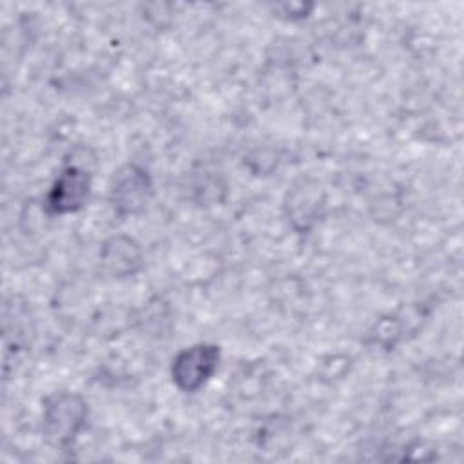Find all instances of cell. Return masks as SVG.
I'll return each instance as SVG.
<instances>
[{"instance_id":"cell-1","label":"cell","mask_w":464,"mask_h":464,"mask_svg":"<svg viewBox=\"0 0 464 464\" xmlns=\"http://www.w3.org/2000/svg\"><path fill=\"white\" fill-rule=\"evenodd\" d=\"M89 406L85 399L69 390L49 393L42 401V433L44 439L58 448H69L87 426Z\"/></svg>"},{"instance_id":"cell-2","label":"cell","mask_w":464,"mask_h":464,"mask_svg":"<svg viewBox=\"0 0 464 464\" xmlns=\"http://www.w3.org/2000/svg\"><path fill=\"white\" fill-rule=\"evenodd\" d=\"M221 348L214 343H196L181 348L170 362L172 384L183 393H196L216 375Z\"/></svg>"},{"instance_id":"cell-3","label":"cell","mask_w":464,"mask_h":464,"mask_svg":"<svg viewBox=\"0 0 464 464\" xmlns=\"http://www.w3.org/2000/svg\"><path fill=\"white\" fill-rule=\"evenodd\" d=\"M152 196L154 181L145 167L138 163H125L114 172L109 199L114 214L120 218L141 214Z\"/></svg>"},{"instance_id":"cell-4","label":"cell","mask_w":464,"mask_h":464,"mask_svg":"<svg viewBox=\"0 0 464 464\" xmlns=\"http://www.w3.org/2000/svg\"><path fill=\"white\" fill-rule=\"evenodd\" d=\"M92 188V176L76 163L65 165L49 187L44 198V210L49 216H69L82 210Z\"/></svg>"},{"instance_id":"cell-5","label":"cell","mask_w":464,"mask_h":464,"mask_svg":"<svg viewBox=\"0 0 464 464\" xmlns=\"http://www.w3.org/2000/svg\"><path fill=\"white\" fill-rule=\"evenodd\" d=\"M288 225L297 234H308L324 216L326 192L312 178H299L288 187L283 201Z\"/></svg>"},{"instance_id":"cell-6","label":"cell","mask_w":464,"mask_h":464,"mask_svg":"<svg viewBox=\"0 0 464 464\" xmlns=\"http://www.w3.org/2000/svg\"><path fill=\"white\" fill-rule=\"evenodd\" d=\"M100 265L109 277H132L143 268V250L134 237L116 234L102 243Z\"/></svg>"}]
</instances>
